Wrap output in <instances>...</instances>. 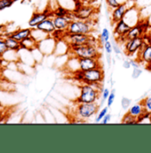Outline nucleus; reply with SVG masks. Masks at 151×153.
Instances as JSON below:
<instances>
[{
	"label": "nucleus",
	"instance_id": "f257e3e1",
	"mask_svg": "<svg viewBox=\"0 0 151 153\" xmlns=\"http://www.w3.org/2000/svg\"><path fill=\"white\" fill-rule=\"evenodd\" d=\"M79 88L80 93L75 101L76 103L98 102V101L100 100L101 93L102 91L101 84H82Z\"/></svg>",
	"mask_w": 151,
	"mask_h": 153
},
{
	"label": "nucleus",
	"instance_id": "f03ea898",
	"mask_svg": "<svg viewBox=\"0 0 151 153\" xmlns=\"http://www.w3.org/2000/svg\"><path fill=\"white\" fill-rule=\"evenodd\" d=\"M74 104H75V108L73 109L72 113L74 115V117L77 118V120L75 121L76 123L85 122L87 119L97 114L101 108V105L98 102H90V103L75 102Z\"/></svg>",
	"mask_w": 151,
	"mask_h": 153
},
{
	"label": "nucleus",
	"instance_id": "7ed1b4c3",
	"mask_svg": "<svg viewBox=\"0 0 151 153\" xmlns=\"http://www.w3.org/2000/svg\"><path fill=\"white\" fill-rule=\"evenodd\" d=\"M76 58H100L101 57V46L93 45H84L70 49L69 54Z\"/></svg>",
	"mask_w": 151,
	"mask_h": 153
},
{
	"label": "nucleus",
	"instance_id": "20e7f679",
	"mask_svg": "<svg viewBox=\"0 0 151 153\" xmlns=\"http://www.w3.org/2000/svg\"><path fill=\"white\" fill-rule=\"evenodd\" d=\"M93 26H94V20L83 21V20L74 19L70 22L66 33L90 35L93 31Z\"/></svg>",
	"mask_w": 151,
	"mask_h": 153
},
{
	"label": "nucleus",
	"instance_id": "39448f33",
	"mask_svg": "<svg viewBox=\"0 0 151 153\" xmlns=\"http://www.w3.org/2000/svg\"><path fill=\"white\" fill-rule=\"evenodd\" d=\"M98 11L99 9L96 8L94 5L82 3L73 11V14L75 19L83 20V21H91V20H94V17L98 13Z\"/></svg>",
	"mask_w": 151,
	"mask_h": 153
},
{
	"label": "nucleus",
	"instance_id": "423d86ee",
	"mask_svg": "<svg viewBox=\"0 0 151 153\" xmlns=\"http://www.w3.org/2000/svg\"><path fill=\"white\" fill-rule=\"evenodd\" d=\"M136 6V0H127L122 4H120L117 7L114 8L110 11V22L113 25L115 22L124 19L126 12L133 7Z\"/></svg>",
	"mask_w": 151,
	"mask_h": 153
},
{
	"label": "nucleus",
	"instance_id": "0eeeda50",
	"mask_svg": "<svg viewBox=\"0 0 151 153\" xmlns=\"http://www.w3.org/2000/svg\"><path fill=\"white\" fill-rule=\"evenodd\" d=\"M105 77V73L102 67H98L90 71H84L83 79L81 81L82 84H102Z\"/></svg>",
	"mask_w": 151,
	"mask_h": 153
},
{
	"label": "nucleus",
	"instance_id": "6e6552de",
	"mask_svg": "<svg viewBox=\"0 0 151 153\" xmlns=\"http://www.w3.org/2000/svg\"><path fill=\"white\" fill-rule=\"evenodd\" d=\"M144 44H145V41H144L143 37L128 39L123 45H124V53L128 57L133 56L135 54L137 56L138 53L140 52L141 47L144 45Z\"/></svg>",
	"mask_w": 151,
	"mask_h": 153
},
{
	"label": "nucleus",
	"instance_id": "1a4fd4ad",
	"mask_svg": "<svg viewBox=\"0 0 151 153\" xmlns=\"http://www.w3.org/2000/svg\"><path fill=\"white\" fill-rule=\"evenodd\" d=\"M92 34L87 35V34H68L65 33L63 39L69 44L70 47H76L79 45H89L90 43V38Z\"/></svg>",
	"mask_w": 151,
	"mask_h": 153
},
{
	"label": "nucleus",
	"instance_id": "9d476101",
	"mask_svg": "<svg viewBox=\"0 0 151 153\" xmlns=\"http://www.w3.org/2000/svg\"><path fill=\"white\" fill-rule=\"evenodd\" d=\"M113 25H115L113 30L114 38L117 42H120V43H122V45H124V42L126 41L124 37L126 36V34L130 30L131 26L124 19L115 22Z\"/></svg>",
	"mask_w": 151,
	"mask_h": 153
},
{
	"label": "nucleus",
	"instance_id": "9b49d317",
	"mask_svg": "<svg viewBox=\"0 0 151 153\" xmlns=\"http://www.w3.org/2000/svg\"><path fill=\"white\" fill-rule=\"evenodd\" d=\"M49 17H53V10L45 9L44 11H42V12H35L31 15L28 24H29L30 28H31V29L36 28L40 22H42L43 21H44L45 19H47Z\"/></svg>",
	"mask_w": 151,
	"mask_h": 153
},
{
	"label": "nucleus",
	"instance_id": "f8f14e48",
	"mask_svg": "<svg viewBox=\"0 0 151 153\" xmlns=\"http://www.w3.org/2000/svg\"><path fill=\"white\" fill-rule=\"evenodd\" d=\"M56 43H57V40L55 38L52 36H49L48 38L44 39L43 41L39 42L38 47L44 55H49L54 53Z\"/></svg>",
	"mask_w": 151,
	"mask_h": 153
},
{
	"label": "nucleus",
	"instance_id": "ddd939ff",
	"mask_svg": "<svg viewBox=\"0 0 151 153\" xmlns=\"http://www.w3.org/2000/svg\"><path fill=\"white\" fill-rule=\"evenodd\" d=\"M74 19L75 17H74L73 12H71L70 14L68 16H53V17L55 29L58 30H61V31H67L70 22Z\"/></svg>",
	"mask_w": 151,
	"mask_h": 153
},
{
	"label": "nucleus",
	"instance_id": "4468645a",
	"mask_svg": "<svg viewBox=\"0 0 151 153\" xmlns=\"http://www.w3.org/2000/svg\"><path fill=\"white\" fill-rule=\"evenodd\" d=\"M79 70L82 71H90L98 67H101L100 58H80L78 59Z\"/></svg>",
	"mask_w": 151,
	"mask_h": 153
},
{
	"label": "nucleus",
	"instance_id": "2eb2a0df",
	"mask_svg": "<svg viewBox=\"0 0 151 153\" xmlns=\"http://www.w3.org/2000/svg\"><path fill=\"white\" fill-rule=\"evenodd\" d=\"M124 20L131 27L138 24L140 22V21L141 20V13H140V8L137 5L130 8L126 12V13H125V15L124 17Z\"/></svg>",
	"mask_w": 151,
	"mask_h": 153
},
{
	"label": "nucleus",
	"instance_id": "dca6fc26",
	"mask_svg": "<svg viewBox=\"0 0 151 153\" xmlns=\"http://www.w3.org/2000/svg\"><path fill=\"white\" fill-rule=\"evenodd\" d=\"M136 59L145 66L151 64V43H145L138 53Z\"/></svg>",
	"mask_w": 151,
	"mask_h": 153
},
{
	"label": "nucleus",
	"instance_id": "f3484780",
	"mask_svg": "<svg viewBox=\"0 0 151 153\" xmlns=\"http://www.w3.org/2000/svg\"><path fill=\"white\" fill-rule=\"evenodd\" d=\"M37 29L47 33L48 35H52L54 31H55V26L53 23V17H49L47 19H45L44 21H43L42 22H40L38 26L36 27Z\"/></svg>",
	"mask_w": 151,
	"mask_h": 153
},
{
	"label": "nucleus",
	"instance_id": "a211bd4d",
	"mask_svg": "<svg viewBox=\"0 0 151 153\" xmlns=\"http://www.w3.org/2000/svg\"><path fill=\"white\" fill-rule=\"evenodd\" d=\"M70 49V47L69 44L63 38H61V39L57 40L55 50H54L53 53L58 56H64V55L69 54Z\"/></svg>",
	"mask_w": 151,
	"mask_h": 153
},
{
	"label": "nucleus",
	"instance_id": "6ab92c4d",
	"mask_svg": "<svg viewBox=\"0 0 151 153\" xmlns=\"http://www.w3.org/2000/svg\"><path fill=\"white\" fill-rule=\"evenodd\" d=\"M31 34H32V29L31 28H27V29H20V30H17L10 33L7 36H11V37H13V38H15L16 40H18L19 42H21L25 38L31 37Z\"/></svg>",
	"mask_w": 151,
	"mask_h": 153
},
{
	"label": "nucleus",
	"instance_id": "aec40b11",
	"mask_svg": "<svg viewBox=\"0 0 151 153\" xmlns=\"http://www.w3.org/2000/svg\"><path fill=\"white\" fill-rule=\"evenodd\" d=\"M126 113H128L129 115H131L132 117H133L136 119H138L141 115L143 114V113H145V111H144L142 103L141 102H138V103H135V104L132 105L127 110Z\"/></svg>",
	"mask_w": 151,
	"mask_h": 153
},
{
	"label": "nucleus",
	"instance_id": "412c9836",
	"mask_svg": "<svg viewBox=\"0 0 151 153\" xmlns=\"http://www.w3.org/2000/svg\"><path fill=\"white\" fill-rule=\"evenodd\" d=\"M8 51H12V52H19L20 50H21V42H19L18 40H16L15 38H13L11 36H5L4 38Z\"/></svg>",
	"mask_w": 151,
	"mask_h": 153
},
{
	"label": "nucleus",
	"instance_id": "4be33fe9",
	"mask_svg": "<svg viewBox=\"0 0 151 153\" xmlns=\"http://www.w3.org/2000/svg\"><path fill=\"white\" fill-rule=\"evenodd\" d=\"M21 49L31 52L34 49L38 48V43L32 37H30V38H27L24 40H22L21 42Z\"/></svg>",
	"mask_w": 151,
	"mask_h": 153
},
{
	"label": "nucleus",
	"instance_id": "5701e85b",
	"mask_svg": "<svg viewBox=\"0 0 151 153\" xmlns=\"http://www.w3.org/2000/svg\"><path fill=\"white\" fill-rule=\"evenodd\" d=\"M71 12L72 11H70V10L67 9L66 7L58 4L56 8H54L53 10V16H68L70 14Z\"/></svg>",
	"mask_w": 151,
	"mask_h": 153
},
{
	"label": "nucleus",
	"instance_id": "b1692460",
	"mask_svg": "<svg viewBox=\"0 0 151 153\" xmlns=\"http://www.w3.org/2000/svg\"><path fill=\"white\" fill-rule=\"evenodd\" d=\"M50 35H48L47 33L38 30L37 28H33L32 29V34H31V37L34 38L38 43L43 41L44 39H45L46 38H48Z\"/></svg>",
	"mask_w": 151,
	"mask_h": 153
},
{
	"label": "nucleus",
	"instance_id": "393cba45",
	"mask_svg": "<svg viewBox=\"0 0 151 153\" xmlns=\"http://www.w3.org/2000/svg\"><path fill=\"white\" fill-rule=\"evenodd\" d=\"M110 38V30L109 29L107 28H103L102 30H101V33L100 35V38H99V40H100V43L101 45H103L107 41H109Z\"/></svg>",
	"mask_w": 151,
	"mask_h": 153
},
{
	"label": "nucleus",
	"instance_id": "a878e982",
	"mask_svg": "<svg viewBox=\"0 0 151 153\" xmlns=\"http://www.w3.org/2000/svg\"><path fill=\"white\" fill-rule=\"evenodd\" d=\"M109 110H110V108H109L108 106H106V107L102 108L101 110H100V111H98L97 115H96V117H95L94 121H95L96 123H101V120H102V118L109 113Z\"/></svg>",
	"mask_w": 151,
	"mask_h": 153
},
{
	"label": "nucleus",
	"instance_id": "bb28decb",
	"mask_svg": "<svg viewBox=\"0 0 151 153\" xmlns=\"http://www.w3.org/2000/svg\"><path fill=\"white\" fill-rule=\"evenodd\" d=\"M141 102L143 105V108H144L145 112L151 114V95L150 96L145 97Z\"/></svg>",
	"mask_w": 151,
	"mask_h": 153
},
{
	"label": "nucleus",
	"instance_id": "cd10ccee",
	"mask_svg": "<svg viewBox=\"0 0 151 153\" xmlns=\"http://www.w3.org/2000/svg\"><path fill=\"white\" fill-rule=\"evenodd\" d=\"M122 123L126 124V125H131V124H137V119L133 117H132L131 115H129L128 113L124 115L122 118Z\"/></svg>",
	"mask_w": 151,
	"mask_h": 153
},
{
	"label": "nucleus",
	"instance_id": "c85d7f7f",
	"mask_svg": "<svg viewBox=\"0 0 151 153\" xmlns=\"http://www.w3.org/2000/svg\"><path fill=\"white\" fill-rule=\"evenodd\" d=\"M7 51H8V48H7L4 38H0V58H3Z\"/></svg>",
	"mask_w": 151,
	"mask_h": 153
},
{
	"label": "nucleus",
	"instance_id": "c756f323",
	"mask_svg": "<svg viewBox=\"0 0 151 153\" xmlns=\"http://www.w3.org/2000/svg\"><path fill=\"white\" fill-rule=\"evenodd\" d=\"M132 106V100L127 97H123L121 99V107L123 110L127 111Z\"/></svg>",
	"mask_w": 151,
	"mask_h": 153
},
{
	"label": "nucleus",
	"instance_id": "7c9ffc66",
	"mask_svg": "<svg viewBox=\"0 0 151 153\" xmlns=\"http://www.w3.org/2000/svg\"><path fill=\"white\" fill-rule=\"evenodd\" d=\"M16 0H0V11L11 7Z\"/></svg>",
	"mask_w": 151,
	"mask_h": 153
},
{
	"label": "nucleus",
	"instance_id": "2f4dec72",
	"mask_svg": "<svg viewBox=\"0 0 151 153\" xmlns=\"http://www.w3.org/2000/svg\"><path fill=\"white\" fill-rule=\"evenodd\" d=\"M110 92H111V91H110L109 88H103V89H102V91H101V103H100L101 106H102L103 103L108 100V97L110 96Z\"/></svg>",
	"mask_w": 151,
	"mask_h": 153
},
{
	"label": "nucleus",
	"instance_id": "473e14b6",
	"mask_svg": "<svg viewBox=\"0 0 151 153\" xmlns=\"http://www.w3.org/2000/svg\"><path fill=\"white\" fill-rule=\"evenodd\" d=\"M115 100V89H112L111 92H110V96L108 97V100H107V106L109 108H110L113 105Z\"/></svg>",
	"mask_w": 151,
	"mask_h": 153
},
{
	"label": "nucleus",
	"instance_id": "72a5a7b5",
	"mask_svg": "<svg viewBox=\"0 0 151 153\" xmlns=\"http://www.w3.org/2000/svg\"><path fill=\"white\" fill-rule=\"evenodd\" d=\"M105 2H106L107 6L110 11L113 10L114 8L117 7L120 4V2L118 0H105Z\"/></svg>",
	"mask_w": 151,
	"mask_h": 153
},
{
	"label": "nucleus",
	"instance_id": "f704fd0d",
	"mask_svg": "<svg viewBox=\"0 0 151 153\" xmlns=\"http://www.w3.org/2000/svg\"><path fill=\"white\" fill-rule=\"evenodd\" d=\"M111 44H112V47H113V51L115 52V53L116 55H120L122 53V50L119 45L117 44V41L114 38L113 40H111Z\"/></svg>",
	"mask_w": 151,
	"mask_h": 153
},
{
	"label": "nucleus",
	"instance_id": "c9c22d12",
	"mask_svg": "<svg viewBox=\"0 0 151 153\" xmlns=\"http://www.w3.org/2000/svg\"><path fill=\"white\" fill-rule=\"evenodd\" d=\"M143 71L140 68V67H137V68H133L132 69V77L133 79H137L139 78L141 75L142 74Z\"/></svg>",
	"mask_w": 151,
	"mask_h": 153
},
{
	"label": "nucleus",
	"instance_id": "e433bc0d",
	"mask_svg": "<svg viewBox=\"0 0 151 153\" xmlns=\"http://www.w3.org/2000/svg\"><path fill=\"white\" fill-rule=\"evenodd\" d=\"M103 47H104V50H105L106 53L111 54V53H113V47H112V44H111V41H110V40L107 41V42L103 45Z\"/></svg>",
	"mask_w": 151,
	"mask_h": 153
},
{
	"label": "nucleus",
	"instance_id": "4c0bfd02",
	"mask_svg": "<svg viewBox=\"0 0 151 153\" xmlns=\"http://www.w3.org/2000/svg\"><path fill=\"white\" fill-rule=\"evenodd\" d=\"M122 66L124 69L125 70H129L132 68V64H131V62H130V59L128 60H124L123 61V63H122Z\"/></svg>",
	"mask_w": 151,
	"mask_h": 153
},
{
	"label": "nucleus",
	"instance_id": "58836bf2",
	"mask_svg": "<svg viewBox=\"0 0 151 153\" xmlns=\"http://www.w3.org/2000/svg\"><path fill=\"white\" fill-rule=\"evenodd\" d=\"M111 117H112L111 114H110V113H108V114L106 115V116L102 118L101 123H102V124H108V123H110V120H111Z\"/></svg>",
	"mask_w": 151,
	"mask_h": 153
},
{
	"label": "nucleus",
	"instance_id": "ea45409f",
	"mask_svg": "<svg viewBox=\"0 0 151 153\" xmlns=\"http://www.w3.org/2000/svg\"><path fill=\"white\" fill-rule=\"evenodd\" d=\"M84 4H94L96 2H98L99 0H82Z\"/></svg>",
	"mask_w": 151,
	"mask_h": 153
},
{
	"label": "nucleus",
	"instance_id": "a19ab883",
	"mask_svg": "<svg viewBox=\"0 0 151 153\" xmlns=\"http://www.w3.org/2000/svg\"><path fill=\"white\" fill-rule=\"evenodd\" d=\"M4 118V106L0 108V123L2 122V119Z\"/></svg>",
	"mask_w": 151,
	"mask_h": 153
},
{
	"label": "nucleus",
	"instance_id": "79ce46f5",
	"mask_svg": "<svg viewBox=\"0 0 151 153\" xmlns=\"http://www.w3.org/2000/svg\"><path fill=\"white\" fill-rule=\"evenodd\" d=\"M106 58H107V62H108L109 66L110 67V65H111V61H112L111 54H110V53H107V55H106Z\"/></svg>",
	"mask_w": 151,
	"mask_h": 153
},
{
	"label": "nucleus",
	"instance_id": "37998d69",
	"mask_svg": "<svg viewBox=\"0 0 151 153\" xmlns=\"http://www.w3.org/2000/svg\"><path fill=\"white\" fill-rule=\"evenodd\" d=\"M3 83H4V82H3V81L1 80V78H0V89H1V87H2V84H3Z\"/></svg>",
	"mask_w": 151,
	"mask_h": 153
},
{
	"label": "nucleus",
	"instance_id": "c03bdc74",
	"mask_svg": "<svg viewBox=\"0 0 151 153\" xmlns=\"http://www.w3.org/2000/svg\"><path fill=\"white\" fill-rule=\"evenodd\" d=\"M1 107H3V105H2V103H1V102H0V108H1Z\"/></svg>",
	"mask_w": 151,
	"mask_h": 153
},
{
	"label": "nucleus",
	"instance_id": "a18cd8bd",
	"mask_svg": "<svg viewBox=\"0 0 151 153\" xmlns=\"http://www.w3.org/2000/svg\"><path fill=\"white\" fill-rule=\"evenodd\" d=\"M0 64H1V58H0Z\"/></svg>",
	"mask_w": 151,
	"mask_h": 153
}]
</instances>
